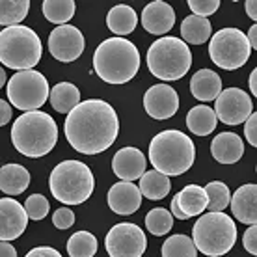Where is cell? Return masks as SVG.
<instances>
[{
    "instance_id": "cell-24",
    "label": "cell",
    "mask_w": 257,
    "mask_h": 257,
    "mask_svg": "<svg viewBox=\"0 0 257 257\" xmlns=\"http://www.w3.org/2000/svg\"><path fill=\"white\" fill-rule=\"evenodd\" d=\"M136 25H138L136 12L127 4H117L106 15V26L116 34V38L131 34L136 28Z\"/></svg>"
},
{
    "instance_id": "cell-12",
    "label": "cell",
    "mask_w": 257,
    "mask_h": 257,
    "mask_svg": "<svg viewBox=\"0 0 257 257\" xmlns=\"http://www.w3.org/2000/svg\"><path fill=\"white\" fill-rule=\"evenodd\" d=\"M253 112L251 97L240 88H225L214 99V114L225 125H240Z\"/></svg>"
},
{
    "instance_id": "cell-17",
    "label": "cell",
    "mask_w": 257,
    "mask_h": 257,
    "mask_svg": "<svg viewBox=\"0 0 257 257\" xmlns=\"http://www.w3.org/2000/svg\"><path fill=\"white\" fill-rule=\"evenodd\" d=\"M175 25V12L168 2L157 0L144 8L142 12V26L146 28V32L153 36H164L168 34Z\"/></svg>"
},
{
    "instance_id": "cell-19",
    "label": "cell",
    "mask_w": 257,
    "mask_h": 257,
    "mask_svg": "<svg viewBox=\"0 0 257 257\" xmlns=\"http://www.w3.org/2000/svg\"><path fill=\"white\" fill-rule=\"evenodd\" d=\"M233 216L246 225H255L257 222V185L248 183L237 188L229 199Z\"/></svg>"
},
{
    "instance_id": "cell-14",
    "label": "cell",
    "mask_w": 257,
    "mask_h": 257,
    "mask_svg": "<svg viewBox=\"0 0 257 257\" xmlns=\"http://www.w3.org/2000/svg\"><path fill=\"white\" fill-rule=\"evenodd\" d=\"M144 108L153 119H170L179 110V95L168 84H155L144 95Z\"/></svg>"
},
{
    "instance_id": "cell-28",
    "label": "cell",
    "mask_w": 257,
    "mask_h": 257,
    "mask_svg": "<svg viewBox=\"0 0 257 257\" xmlns=\"http://www.w3.org/2000/svg\"><path fill=\"white\" fill-rule=\"evenodd\" d=\"M142 196H146L148 199H153V201H159V199H164L172 190V183H170V177L159 174L157 170H151V172H146V174L140 177V187H138Z\"/></svg>"
},
{
    "instance_id": "cell-41",
    "label": "cell",
    "mask_w": 257,
    "mask_h": 257,
    "mask_svg": "<svg viewBox=\"0 0 257 257\" xmlns=\"http://www.w3.org/2000/svg\"><path fill=\"white\" fill-rule=\"evenodd\" d=\"M12 119V104L6 103L4 99H0V127H4Z\"/></svg>"
},
{
    "instance_id": "cell-44",
    "label": "cell",
    "mask_w": 257,
    "mask_h": 257,
    "mask_svg": "<svg viewBox=\"0 0 257 257\" xmlns=\"http://www.w3.org/2000/svg\"><path fill=\"white\" fill-rule=\"evenodd\" d=\"M246 39H248V43H250V49H253V51H255V49H257V26L255 25L248 30V36H246Z\"/></svg>"
},
{
    "instance_id": "cell-13",
    "label": "cell",
    "mask_w": 257,
    "mask_h": 257,
    "mask_svg": "<svg viewBox=\"0 0 257 257\" xmlns=\"http://www.w3.org/2000/svg\"><path fill=\"white\" fill-rule=\"evenodd\" d=\"M84 36L77 26H56L49 36V51L58 62H75L84 52Z\"/></svg>"
},
{
    "instance_id": "cell-46",
    "label": "cell",
    "mask_w": 257,
    "mask_h": 257,
    "mask_svg": "<svg viewBox=\"0 0 257 257\" xmlns=\"http://www.w3.org/2000/svg\"><path fill=\"white\" fill-rule=\"evenodd\" d=\"M172 216H175V218H179V220H188L183 212L179 211V207H177V201H175V198H172Z\"/></svg>"
},
{
    "instance_id": "cell-29",
    "label": "cell",
    "mask_w": 257,
    "mask_h": 257,
    "mask_svg": "<svg viewBox=\"0 0 257 257\" xmlns=\"http://www.w3.org/2000/svg\"><path fill=\"white\" fill-rule=\"evenodd\" d=\"M77 4L73 0H45L41 4V12L45 19L52 25H67L75 15Z\"/></svg>"
},
{
    "instance_id": "cell-34",
    "label": "cell",
    "mask_w": 257,
    "mask_h": 257,
    "mask_svg": "<svg viewBox=\"0 0 257 257\" xmlns=\"http://www.w3.org/2000/svg\"><path fill=\"white\" fill-rule=\"evenodd\" d=\"M146 227L151 235L157 237H164L166 233L172 231L174 227V216L172 212L162 209V207H155L146 214Z\"/></svg>"
},
{
    "instance_id": "cell-10",
    "label": "cell",
    "mask_w": 257,
    "mask_h": 257,
    "mask_svg": "<svg viewBox=\"0 0 257 257\" xmlns=\"http://www.w3.org/2000/svg\"><path fill=\"white\" fill-rule=\"evenodd\" d=\"M251 54L246 34L238 28H222L209 41V56L212 64L225 71H235L248 62Z\"/></svg>"
},
{
    "instance_id": "cell-36",
    "label": "cell",
    "mask_w": 257,
    "mask_h": 257,
    "mask_svg": "<svg viewBox=\"0 0 257 257\" xmlns=\"http://www.w3.org/2000/svg\"><path fill=\"white\" fill-rule=\"evenodd\" d=\"M188 8L192 10V13L196 17L207 19L209 15L216 13V10L220 8V0H190Z\"/></svg>"
},
{
    "instance_id": "cell-27",
    "label": "cell",
    "mask_w": 257,
    "mask_h": 257,
    "mask_svg": "<svg viewBox=\"0 0 257 257\" xmlns=\"http://www.w3.org/2000/svg\"><path fill=\"white\" fill-rule=\"evenodd\" d=\"M49 99L58 114H69L80 103V90L71 82H60L49 91Z\"/></svg>"
},
{
    "instance_id": "cell-11",
    "label": "cell",
    "mask_w": 257,
    "mask_h": 257,
    "mask_svg": "<svg viewBox=\"0 0 257 257\" xmlns=\"http://www.w3.org/2000/svg\"><path fill=\"white\" fill-rule=\"evenodd\" d=\"M104 246L110 257H142L148 250V237L136 224L121 222L106 233Z\"/></svg>"
},
{
    "instance_id": "cell-5",
    "label": "cell",
    "mask_w": 257,
    "mask_h": 257,
    "mask_svg": "<svg viewBox=\"0 0 257 257\" xmlns=\"http://www.w3.org/2000/svg\"><path fill=\"white\" fill-rule=\"evenodd\" d=\"M49 188L60 203L80 205L93 194L95 177L88 164L80 161H64L51 172Z\"/></svg>"
},
{
    "instance_id": "cell-18",
    "label": "cell",
    "mask_w": 257,
    "mask_h": 257,
    "mask_svg": "<svg viewBox=\"0 0 257 257\" xmlns=\"http://www.w3.org/2000/svg\"><path fill=\"white\" fill-rule=\"evenodd\" d=\"M142 205V194L135 183H125L119 181L112 185L108 190V207L114 212L128 216L140 209Z\"/></svg>"
},
{
    "instance_id": "cell-26",
    "label": "cell",
    "mask_w": 257,
    "mask_h": 257,
    "mask_svg": "<svg viewBox=\"0 0 257 257\" xmlns=\"http://www.w3.org/2000/svg\"><path fill=\"white\" fill-rule=\"evenodd\" d=\"M212 26L209 19L203 17H196V15H188L187 19L181 23V41L185 43H192V45H203L211 39Z\"/></svg>"
},
{
    "instance_id": "cell-7",
    "label": "cell",
    "mask_w": 257,
    "mask_h": 257,
    "mask_svg": "<svg viewBox=\"0 0 257 257\" xmlns=\"http://www.w3.org/2000/svg\"><path fill=\"white\" fill-rule=\"evenodd\" d=\"M196 250L207 257H222L237 242V224L225 212L201 214L192 229Z\"/></svg>"
},
{
    "instance_id": "cell-25",
    "label": "cell",
    "mask_w": 257,
    "mask_h": 257,
    "mask_svg": "<svg viewBox=\"0 0 257 257\" xmlns=\"http://www.w3.org/2000/svg\"><path fill=\"white\" fill-rule=\"evenodd\" d=\"M216 123H218V119H216L214 110L207 104H198V106L190 108V112L187 114V127L196 136L211 135L216 128Z\"/></svg>"
},
{
    "instance_id": "cell-40",
    "label": "cell",
    "mask_w": 257,
    "mask_h": 257,
    "mask_svg": "<svg viewBox=\"0 0 257 257\" xmlns=\"http://www.w3.org/2000/svg\"><path fill=\"white\" fill-rule=\"evenodd\" d=\"M25 257H62V253L58 250L51 248V246H38V248L28 251Z\"/></svg>"
},
{
    "instance_id": "cell-20",
    "label": "cell",
    "mask_w": 257,
    "mask_h": 257,
    "mask_svg": "<svg viewBox=\"0 0 257 257\" xmlns=\"http://www.w3.org/2000/svg\"><path fill=\"white\" fill-rule=\"evenodd\" d=\"M211 153L220 164H235L244 155V142L235 133H220L212 138Z\"/></svg>"
},
{
    "instance_id": "cell-45",
    "label": "cell",
    "mask_w": 257,
    "mask_h": 257,
    "mask_svg": "<svg viewBox=\"0 0 257 257\" xmlns=\"http://www.w3.org/2000/svg\"><path fill=\"white\" fill-rule=\"evenodd\" d=\"M248 84H250L251 95L255 97V95H257V69L251 71V75H250V80H248Z\"/></svg>"
},
{
    "instance_id": "cell-30",
    "label": "cell",
    "mask_w": 257,
    "mask_h": 257,
    "mask_svg": "<svg viewBox=\"0 0 257 257\" xmlns=\"http://www.w3.org/2000/svg\"><path fill=\"white\" fill-rule=\"evenodd\" d=\"M30 12L28 0H0V25L17 26L26 19Z\"/></svg>"
},
{
    "instance_id": "cell-47",
    "label": "cell",
    "mask_w": 257,
    "mask_h": 257,
    "mask_svg": "<svg viewBox=\"0 0 257 257\" xmlns=\"http://www.w3.org/2000/svg\"><path fill=\"white\" fill-rule=\"evenodd\" d=\"M4 84H6V71L0 67V88H4Z\"/></svg>"
},
{
    "instance_id": "cell-39",
    "label": "cell",
    "mask_w": 257,
    "mask_h": 257,
    "mask_svg": "<svg viewBox=\"0 0 257 257\" xmlns=\"http://www.w3.org/2000/svg\"><path fill=\"white\" fill-rule=\"evenodd\" d=\"M244 136H246V140L251 144V148H255L257 146V114L255 112H251L250 117L246 119Z\"/></svg>"
},
{
    "instance_id": "cell-33",
    "label": "cell",
    "mask_w": 257,
    "mask_h": 257,
    "mask_svg": "<svg viewBox=\"0 0 257 257\" xmlns=\"http://www.w3.org/2000/svg\"><path fill=\"white\" fill-rule=\"evenodd\" d=\"M162 257H196L198 250L194 246L192 238L187 235H172L164 240L161 250Z\"/></svg>"
},
{
    "instance_id": "cell-21",
    "label": "cell",
    "mask_w": 257,
    "mask_h": 257,
    "mask_svg": "<svg viewBox=\"0 0 257 257\" xmlns=\"http://www.w3.org/2000/svg\"><path fill=\"white\" fill-rule=\"evenodd\" d=\"M190 91L201 103H211L222 91V78L212 69H199L190 80Z\"/></svg>"
},
{
    "instance_id": "cell-9",
    "label": "cell",
    "mask_w": 257,
    "mask_h": 257,
    "mask_svg": "<svg viewBox=\"0 0 257 257\" xmlns=\"http://www.w3.org/2000/svg\"><path fill=\"white\" fill-rule=\"evenodd\" d=\"M6 90L13 108H19L23 112H34L47 103L51 88L43 73L28 69L13 73V77L8 80Z\"/></svg>"
},
{
    "instance_id": "cell-1",
    "label": "cell",
    "mask_w": 257,
    "mask_h": 257,
    "mask_svg": "<svg viewBox=\"0 0 257 257\" xmlns=\"http://www.w3.org/2000/svg\"><path fill=\"white\" fill-rule=\"evenodd\" d=\"M64 133L69 146L78 153H103L112 148L119 135V117L110 103L103 99H88L67 114Z\"/></svg>"
},
{
    "instance_id": "cell-32",
    "label": "cell",
    "mask_w": 257,
    "mask_h": 257,
    "mask_svg": "<svg viewBox=\"0 0 257 257\" xmlns=\"http://www.w3.org/2000/svg\"><path fill=\"white\" fill-rule=\"evenodd\" d=\"M97 238L88 231L73 233L67 240L69 257H93L97 253Z\"/></svg>"
},
{
    "instance_id": "cell-42",
    "label": "cell",
    "mask_w": 257,
    "mask_h": 257,
    "mask_svg": "<svg viewBox=\"0 0 257 257\" xmlns=\"http://www.w3.org/2000/svg\"><path fill=\"white\" fill-rule=\"evenodd\" d=\"M0 257H17V250L10 242H0Z\"/></svg>"
},
{
    "instance_id": "cell-4",
    "label": "cell",
    "mask_w": 257,
    "mask_h": 257,
    "mask_svg": "<svg viewBox=\"0 0 257 257\" xmlns=\"http://www.w3.org/2000/svg\"><path fill=\"white\" fill-rule=\"evenodd\" d=\"M196 161V146L190 136L177 128H168L153 136L149 144V162L166 177L183 175Z\"/></svg>"
},
{
    "instance_id": "cell-43",
    "label": "cell",
    "mask_w": 257,
    "mask_h": 257,
    "mask_svg": "<svg viewBox=\"0 0 257 257\" xmlns=\"http://www.w3.org/2000/svg\"><path fill=\"white\" fill-rule=\"evenodd\" d=\"M246 8V13H248V17H250L251 21H255L257 19V2L255 0H248L244 4Z\"/></svg>"
},
{
    "instance_id": "cell-2",
    "label": "cell",
    "mask_w": 257,
    "mask_h": 257,
    "mask_svg": "<svg viewBox=\"0 0 257 257\" xmlns=\"http://www.w3.org/2000/svg\"><path fill=\"white\" fill-rule=\"evenodd\" d=\"M13 148L28 159H39L49 155L58 144V125L47 112L34 110L25 112L13 121Z\"/></svg>"
},
{
    "instance_id": "cell-35",
    "label": "cell",
    "mask_w": 257,
    "mask_h": 257,
    "mask_svg": "<svg viewBox=\"0 0 257 257\" xmlns=\"http://www.w3.org/2000/svg\"><path fill=\"white\" fill-rule=\"evenodd\" d=\"M51 211V203L43 194H32L25 201V212L30 220H43Z\"/></svg>"
},
{
    "instance_id": "cell-37",
    "label": "cell",
    "mask_w": 257,
    "mask_h": 257,
    "mask_svg": "<svg viewBox=\"0 0 257 257\" xmlns=\"http://www.w3.org/2000/svg\"><path fill=\"white\" fill-rule=\"evenodd\" d=\"M52 224L58 229H69L71 225L75 224V212L71 211L69 207H60L58 211L52 214Z\"/></svg>"
},
{
    "instance_id": "cell-6",
    "label": "cell",
    "mask_w": 257,
    "mask_h": 257,
    "mask_svg": "<svg viewBox=\"0 0 257 257\" xmlns=\"http://www.w3.org/2000/svg\"><path fill=\"white\" fill-rule=\"evenodd\" d=\"M43 43L32 28L25 25L8 26L0 32V62L10 69L28 71L39 64Z\"/></svg>"
},
{
    "instance_id": "cell-23",
    "label": "cell",
    "mask_w": 257,
    "mask_h": 257,
    "mask_svg": "<svg viewBox=\"0 0 257 257\" xmlns=\"http://www.w3.org/2000/svg\"><path fill=\"white\" fill-rule=\"evenodd\" d=\"M174 198L177 201L179 211L187 218L199 216L203 211H207V194L203 190V187H199V185H187Z\"/></svg>"
},
{
    "instance_id": "cell-8",
    "label": "cell",
    "mask_w": 257,
    "mask_h": 257,
    "mask_svg": "<svg viewBox=\"0 0 257 257\" xmlns=\"http://www.w3.org/2000/svg\"><path fill=\"white\" fill-rule=\"evenodd\" d=\"M192 52L185 41L174 36H164L148 49V67L151 75L161 80H179L190 71Z\"/></svg>"
},
{
    "instance_id": "cell-31",
    "label": "cell",
    "mask_w": 257,
    "mask_h": 257,
    "mask_svg": "<svg viewBox=\"0 0 257 257\" xmlns=\"http://www.w3.org/2000/svg\"><path fill=\"white\" fill-rule=\"evenodd\" d=\"M203 190L207 194V211L209 212H224V209L229 207L231 192L225 183L211 181L207 183V187H203Z\"/></svg>"
},
{
    "instance_id": "cell-15",
    "label": "cell",
    "mask_w": 257,
    "mask_h": 257,
    "mask_svg": "<svg viewBox=\"0 0 257 257\" xmlns=\"http://www.w3.org/2000/svg\"><path fill=\"white\" fill-rule=\"evenodd\" d=\"M28 225L25 207L17 199H0V242H10L19 238Z\"/></svg>"
},
{
    "instance_id": "cell-22",
    "label": "cell",
    "mask_w": 257,
    "mask_h": 257,
    "mask_svg": "<svg viewBox=\"0 0 257 257\" xmlns=\"http://www.w3.org/2000/svg\"><path fill=\"white\" fill-rule=\"evenodd\" d=\"M30 185V174L21 164H6L0 168V190L8 196H19Z\"/></svg>"
},
{
    "instance_id": "cell-38",
    "label": "cell",
    "mask_w": 257,
    "mask_h": 257,
    "mask_svg": "<svg viewBox=\"0 0 257 257\" xmlns=\"http://www.w3.org/2000/svg\"><path fill=\"white\" fill-rule=\"evenodd\" d=\"M242 244L248 253L257 255V225H248L244 237H242Z\"/></svg>"
},
{
    "instance_id": "cell-3",
    "label": "cell",
    "mask_w": 257,
    "mask_h": 257,
    "mask_svg": "<svg viewBox=\"0 0 257 257\" xmlns=\"http://www.w3.org/2000/svg\"><path fill=\"white\" fill-rule=\"evenodd\" d=\"M140 69V52L125 38L104 39L93 54V71L106 84H127Z\"/></svg>"
},
{
    "instance_id": "cell-16",
    "label": "cell",
    "mask_w": 257,
    "mask_h": 257,
    "mask_svg": "<svg viewBox=\"0 0 257 257\" xmlns=\"http://www.w3.org/2000/svg\"><path fill=\"white\" fill-rule=\"evenodd\" d=\"M114 174L125 183H135L146 174V155L138 148H121L112 159Z\"/></svg>"
}]
</instances>
